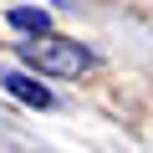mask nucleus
Listing matches in <instances>:
<instances>
[{"label": "nucleus", "mask_w": 153, "mask_h": 153, "mask_svg": "<svg viewBox=\"0 0 153 153\" xmlns=\"http://www.w3.org/2000/svg\"><path fill=\"white\" fill-rule=\"evenodd\" d=\"M0 87H5L16 102H26V107H36V112H46L56 97H51V87H41L36 76H26V71H0Z\"/></svg>", "instance_id": "2"}, {"label": "nucleus", "mask_w": 153, "mask_h": 153, "mask_svg": "<svg viewBox=\"0 0 153 153\" xmlns=\"http://www.w3.org/2000/svg\"><path fill=\"white\" fill-rule=\"evenodd\" d=\"M21 61L36 66L41 76H82L92 66V51L82 41H66V36H51L46 31V36H36V41L21 46Z\"/></svg>", "instance_id": "1"}, {"label": "nucleus", "mask_w": 153, "mask_h": 153, "mask_svg": "<svg viewBox=\"0 0 153 153\" xmlns=\"http://www.w3.org/2000/svg\"><path fill=\"white\" fill-rule=\"evenodd\" d=\"M5 26H10V31H26V36H46V31H51V16H46L41 5H10V10H5Z\"/></svg>", "instance_id": "3"}]
</instances>
